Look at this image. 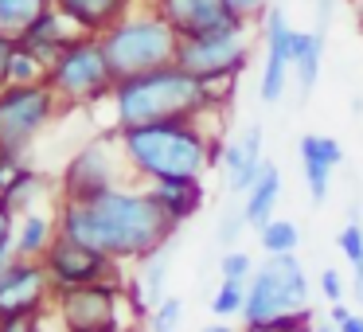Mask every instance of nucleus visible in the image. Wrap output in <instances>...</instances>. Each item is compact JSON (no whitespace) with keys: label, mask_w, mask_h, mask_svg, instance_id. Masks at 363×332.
Listing matches in <instances>:
<instances>
[{"label":"nucleus","mask_w":363,"mask_h":332,"mask_svg":"<svg viewBox=\"0 0 363 332\" xmlns=\"http://www.w3.org/2000/svg\"><path fill=\"white\" fill-rule=\"evenodd\" d=\"M67 238L118 258H145L168 238H176V223L152 199L149 188H110L94 199H71L59 219Z\"/></svg>","instance_id":"obj_1"},{"label":"nucleus","mask_w":363,"mask_h":332,"mask_svg":"<svg viewBox=\"0 0 363 332\" xmlns=\"http://www.w3.org/2000/svg\"><path fill=\"white\" fill-rule=\"evenodd\" d=\"M230 98V82H199L184 67H160L149 74H133L113 87L118 126H157V121H196L211 110H223Z\"/></svg>","instance_id":"obj_2"},{"label":"nucleus","mask_w":363,"mask_h":332,"mask_svg":"<svg viewBox=\"0 0 363 332\" xmlns=\"http://www.w3.org/2000/svg\"><path fill=\"white\" fill-rule=\"evenodd\" d=\"M121 153L145 180H199L223 160V141L196 121H157L121 129Z\"/></svg>","instance_id":"obj_3"},{"label":"nucleus","mask_w":363,"mask_h":332,"mask_svg":"<svg viewBox=\"0 0 363 332\" xmlns=\"http://www.w3.org/2000/svg\"><path fill=\"white\" fill-rule=\"evenodd\" d=\"M98 40H102V51L110 59V71L118 82L133 79V74L160 71V67H172L176 51H180V32L157 9L152 12H125Z\"/></svg>","instance_id":"obj_4"},{"label":"nucleus","mask_w":363,"mask_h":332,"mask_svg":"<svg viewBox=\"0 0 363 332\" xmlns=\"http://www.w3.org/2000/svg\"><path fill=\"white\" fill-rule=\"evenodd\" d=\"M301 309H313V285H308L301 258L297 254L266 258L246 282V309H242L246 328L266 324L285 313H301Z\"/></svg>","instance_id":"obj_5"},{"label":"nucleus","mask_w":363,"mask_h":332,"mask_svg":"<svg viewBox=\"0 0 363 332\" xmlns=\"http://www.w3.org/2000/svg\"><path fill=\"white\" fill-rule=\"evenodd\" d=\"M254 28L258 24L230 20V24L211 28L203 35H188V40H180L176 67L196 74L199 82H235L246 71V63H250Z\"/></svg>","instance_id":"obj_6"},{"label":"nucleus","mask_w":363,"mask_h":332,"mask_svg":"<svg viewBox=\"0 0 363 332\" xmlns=\"http://www.w3.org/2000/svg\"><path fill=\"white\" fill-rule=\"evenodd\" d=\"M48 79H51L48 87L55 90V94H63L67 102H94V98H102V94H113V87H118L98 35H79V40L51 63Z\"/></svg>","instance_id":"obj_7"},{"label":"nucleus","mask_w":363,"mask_h":332,"mask_svg":"<svg viewBox=\"0 0 363 332\" xmlns=\"http://www.w3.org/2000/svg\"><path fill=\"white\" fill-rule=\"evenodd\" d=\"M55 110V90L35 82V87H9L0 94V145L20 153Z\"/></svg>","instance_id":"obj_8"},{"label":"nucleus","mask_w":363,"mask_h":332,"mask_svg":"<svg viewBox=\"0 0 363 332\" xmlns=\"http://www.w3.org/2000/svg\"><path fill=\"white\" fill-rule=\"evenodd\" d=\"M262 43H266V63H262V79H258V98L266 106H277L289 90L293 48H297V28L285 20V12L277 4L262 20Z\"/></svg>","instance_id":"obj_9"},{"label":"nucleus","mask_w":363,"mask_h":332,"mask_svg":"<svg viewBox=\"0 0 363 332\" xmlns=\"http://www.w3.org/2000/svg\"><path fill=\"white\" fill-rule=\"evenodd\" d=\"M118 301H121V293L113 282L74 285V289H63L59 313H63L67 332H121Z\"/></svg>","instance_id":"obj_10"},{"label":"nucleus","mask_w":363,"mask_h":332,"mask_svg":"<svg viewBox=\"0 0 363 332\" xmlns=\"http://www.w3.org/2000/svg\"><path fill=\"white\" fill-rule=\"evenodd\" d=\"M110 254L82 246L74 238L59 235L48 246V274L51 282H59V289H74V285H94V282H110Z\"/></svg>","instance_id":"obj_11"},{"label":"nucleus","mask_w":363,"mask_h":332,"mask_svg":"<svg viewBox=\"0 0 363 332\" xmlns=\"http://www.w3.org/2000/svg\"><path fill=\"white\" fill-rule=\"evenodd\" d=\"M262 141H266V129H262V121H254V126H246L235 141L223 145L219 168H223V184H227L230 196H246V192L258 184L262 168H266Z\"/></svg>","instance_id":"obj_12"},{"label":"nucleus","mask_w":363,"mask_h":332,"mask_svg":"<svg viewBox=\"0 0 363 332\" xmlns=\"http://www.w3.org/2000/svg\"><path fill=\"white\" fill-rule=\"evenodd\" d=\"M110 188H118L113 149L106 141H90L86 149H79L74 160L67 165V196L71 199H94Z\"/></svg>","instance_id":"obj_13"},{"label":"nucleus","mask_w":363,"mask_h":332,"mask_svg":"<svg viewBox=\"0 0 363 332\" xmlns=\"http://www.w3.org/2000/svg\"><path fill=\"white\" fill-rule=\"evenodd\" d=\"M48 266L20 258L12 262V270L0 277V321L9 316H32L43 305V289H48Z\"/></svg>","instance_id":"obj_14"},{"label":"nucleus","mask_w":363,"mask_h":332,"mask_svg":"<svg viewBox=\"0 0 363 332\" xmlns=\"http://www.w3.org/2000/svg\"><path fill=\"white\" fill-rule=\"evenodd\" d=\"M152 9L180 32V40L203 35L211 28H223L235 20L227 9V0H152Z\"/></svg>","instance_id":"obj_15"},{"label":"nucleus","mask_w":363,"mask_h":332,"mask_svg":"<svg viewBox=\"0 0 363 332\" xmlns=\"http://www.w3.org/2000/svg\"><path fill=\"white\" fill-rule=\"evenodd\" d=\"M55 4L82 35H102L125 16L133 0H55Z\"/></svg>","instance_id":"obj_16"},{"label":"nucleus","mask_w":363,"mask_h":332,"mask_svg":"<svg viewBox=\"0 0 363 332\" xmlns=\"http://www.w3.org/2000/svg\"><path fill=\"white\" fill-rule=\"evenodd\" d=\"M149 192H152V199L168 211V219H172L176 227L188 223L191 215L203 207V184L199 180H152Z\"/></svg>","instance_id":"obj_17"},{"label":"nucleus","mask_w":363,"mask_h":332,"mask_svg":"<svg viewBox=\"0 0 363 332\" xmlns=\"http://www.w3.org/2000/svg\"><path fill=\"white\" fill-rule=\"evenodd\" d=\"M277 199H281V168H277L274 160H266V168H262L258 184H254V188L242 196L246 223H250L254 231L266 227V223L274 219V211H277Z\"/></svg>","instance_id":"obj_18"},{"label":"nucleus","mask_w":363,"mask_h":332,"mask_svg":"<svg viewBox=\"0 0 363 332\" xmlns=\"http://www.w3.org/2000/svg\"><path fill=\"white\" fill-rule=\"evenodd\" d=\"M320 59H324V35L320 32H297L293 48V79H297V98H308L320 82Z\"/></svg>","instance_id":"obj_19"},{"label":"nucleus","mask_w":363,"mask_h":332,"mask_svg":"<svg viewBox=\"0 0 363 332\" xmlns=\"http://www.w3.org/2000/svg\"><path fill=\"white\" fill-rule=\"evenodd\" d=\"M172 250H176V238H168L164 246H157L152 254H145V266H141V277H137V289H141V301L145 305H160L164 301V282H168V262H172Z\"/></svg>","instance_id":"obj_20"},{"label":"nucleus","mask_w":363,"mask_h":332,"mask_svg":"<svg viewBox=\"0 0 363 332\" xmlns=\"http://www.w3.org/2000/svg\"><path fill=\"white\" fill-rule=\"evenodd\" d=\"M51 0H0V32L4 35H24L35 20L48 12Z\"/></svg>","instance_id":"obj_21"},{"label":"nucleus","mask_w":363,"mask_h":332,"mask_svg":"<svg viewBox=\"0 0 363 332\" xmlns=\"http://www.w3.org/2000/svg\"><path fill=\"white\" fill-rule=\"evenodd\" d=\"M258 246L266 250V258H277V254H297L301 246V227L293 219H269L266 227H258Z\"/></svg>","instance_id":"obj_22"},{"label":"nucleus","mask_w":363,"mask_h":332,"mask_svg":"<svg viewBox=\"0 0 363 332\" xmlns=\"http://www.w3.org/2000/svg\"><path fill=\"white\" fill-rule=\"evenodd\" d=\"M16 246V258H35V254H48L51 246V219L48 215H24V227L12 238Z\"/></svg>","instance_id":"obj_23"},{"label":"nucleus","mask_w":363,"mask_h":332,"mask_svg":"<svg viewBox=\"0 0 363 332\" xmlns=\"http://www.w3.org/2000/svg\"><path fill=\"white\" fill-rule=\"evenodd\" d=\"M48 74H51V63L40 59L32 48L20 43V48L12 51V63H9V82L12 87H35V82H43Z\"/></svg>","instance_id":"obj_24"},{"label":"nucleus","mask_w":363,"mask_h":332,"mask_svg":"<svg viewBox=\"0 0 363 332\" xmlns=\"http://www.w3.org/2000/svg\"><path fill=\"white\" fill-rule=\"evenodd\" d=\"M297 153H301V160H305V157H313V160H324V165H332V168H340V165H344V145H340L336 137L305 133V137L297 141Z\"/></svg>","instance_id":"obj_25"},{"label":"nucleus","mask_w":363,"mask_h":332,"mask_svg":"<svg viewBox=\"0 0 363 332\" xmlns=\"http://www.w3.org/2000/svg\"><path fill=\"white\" fill-rule=\"evenodd\" d=\"M242 309H246V285L219 282V289H215V297H211V313L219 316V321H230V316H242Z\"/></svg>","instance_id":"obj_26"},{"label":"nucleus","mask_w":363,"mask_h":332,"mask_svg":"<svg viewBox=\"0 0 363 332\" xmlns=\"http://www.w3.org/2000/svg\"><path fill=\"white\" fill-rule=\"evenodd\" d=\"M301 168H305V188H308V199H313V204L320 207L324 199H328V192H332V172H336V168L324 165V160H313V157L301 160Z\"/></svg>","instance_id":"obj_27"},{"label":"nucleus","mask_w":363,"mask_h":332,"mask_svg":"<svg viewBox=\"0 0 363 332\" xmlns=\"http://www.w3.org/2000/svg\"><path fill=\"white\" fill-rule=\"evenodd\" d=\"M254 258L246 250H238V246H230V250H223V258H219V277L223 282H238V285H246L254 277Z\"/></svg>","instance_id":"obj_28"},{"label":"nucleus","mask_w":363,"mask_h":332,"mask_svg":"<svg viewBox=\"0 0 363 332\" xmlns=\"http://www.w3.org/2000/svg\"><path fill=\"white\" fill-rule=\"evenodd\" d=\"M242 231H250V223H246V211H242V207H227V211L219 215V223H215V238H219L223 250L238 246Z\"/></svg>","instance_id":"obj_29"},{"label":"nucleus","mask_w":363,"mask_h":332,"mask_svg":"<svg viewBox=\"0 0 363 332\" xmlns=\"http://www.w3.org/2000/svg\"><path fill=\"white\" fill-rule=\"evenodd\" d=\"M336 246H340V254L352 262V270H363V223L355 219V215L347 219V227L336 235Z\"/></svg>","instance_id":"obj_30"},{"label":"nucleus","mask_w":363,"mask_h":332,"mask_svg":"<svg viewBox=\"0 0 363 332\" xmlns=\"http://www.w3.org/2000/svg\"><path fill=\"white\" fill-rule=\"evenodd\" d=\"M180 321H184V301L180 297H164L160 305H152V313H149L152 332H176Z\"/></svg>","instance_id":"obj_31"},{"label":"nucleus","mask_w":363,"mask_h":332,"mask_svg":"<svg viewBox=\"0 0 363 332\" xmlns=\"http://www.w3.org/2000/svg\"><path fill=\"white\" fill-rule=\"evenodd\" d=\"M227 9L235 20H246V24H258L266 20V12L274 9V0H227Z\"/></svg>","instance_id":"obj_32"},{"label":"nucleus","mask_w":363,"mask_h":332,"mask_svg":"<svg viewBox=\"0 0 363 332\" xmlns=\"http://www.w3.org/2000/svg\"><path fill=\"white\" fill-rule=\"evenodd\" d=\"M20 153H12V149H4V145H0V199L9 196L12 192V184L20 180V176H24V168H20Z\"/></svg>","instance_id":"obj_33"},{"label":"nucleus","mask_w":363,"mask_h":332,"mask_svg":"<svg viewBox=\"0 0 363 332\" xmlns=\"http://www.w3.org/2000/svg\"><path fill=\"white\" fill-rule=\"evenodd\" d=\"M320 293H324V301H344L347 297V282H344V274H340L336 266H324L320 270Z\"/></svg>","instance_id":"obj_34"},{"label":"nucleus","mask_w":363,"mask_h":332,"mask_svg":"<svg viewBox=\"0 0 363 332\" xmlns=\"http://www.w3.org/2000/svg\"><path fill=\"white\" fill-rule=\"evenodd\" d=\"M12 40L4 32H0V87H4V82H9V63H12Z\"/></svg>","instance_id":"obj_35"},{"label":"nucleus","mask_w":363,"mask_h":332,"mask_svg":"<svg viewBox=\"0 0 363 332\" xmlns=\"http://www.w3.org/2000/svg\"><path fill=\"white\" fill-rule=\"evenodd\" d=\"M12 243V207L0 199V246Z\"/></svg>","instance_id":"obj_36"},{"label":"nucleus","mask_w":363,"mask_h":332,"mask_svg":"<svg viewBox=\"0 0 363 332\" xmlns=\"http://www.w3.org/2000/svg\"><path fill=\"white\" fill-rule=\"evenodd\" d=\"M0 332H35V324H32V316H9L0 324Z\"/></svg>","instance_id":"obj_37"},{"label":"nucleus","mask_w":363,"mask_h":332,"mask_svg":"<svg viewBox=\"0 0 363 332\" xmlns=\"http://www.w3.org/2000/svg\"><path fill=\"white\" fill-rule=\"evenodd\" d=\"M347 316H352V309H347L344 301H332V309H328V321H332V324H344Z\"/></svg>","instance_id":"obj_38"},{"label":"nucleus","mask_w":363,"mask_h":332,"mask_svg":"<svg viewBox=\"0 0 363 332\" xmlns=\"http://www.w3.org/2000/svg\"><path fill=\"white\" fill-rule=\"evenodd\" d=\"M12 250H16L12 243H4V246H0V277H4V274L12 270Z\"/></svg>","instance_id":"obj_39"},{"label":"nucleus","mask_w":363,"mask_h":332,"mask_svg":"<svg viewBox=\"0 0 363 332\" xmlns=\"http://www.w3.org/2000/svg\"><path fill=\"white\" fill-rule=\"evenodd\" d=\"M340 332H363V313H352L344 324H336Z\"/></svg>","instance_id":"obj_40"},{"label":"nucleus","mask_w":363,"mask_h":332,"mask_svg":"<svg viewBox=\"0 0 363 332\" xmlns=\"http://www.w3.org/2000/svg\"><path fill=\"white\" fill-rule=\"evenodd\" d=\"M308 332H340L336 324L328 321V316H324V321H316V324H308Z\"/></svg>","instance_id":"obj_41"},{"label":"nucleus","mask_w":363,"mask_h":332,"mask_svg":"<svg viewBox=\"0 0 363 332\" xmlns=\"http://www.w3.org/2000/svg\"><path fill=\"white\" fill-rule=\"evenodd\" d=\"M199 332H235V328H230L227 321H219V324H207V328H199Z\"/></svg>","instance_id":"obj_42"},{"label":"nucleus","mask_w":363,"mask_h":332,"mask_svg":"<svg viewBox=\"0 0 363 332\" xmlns=\"http://www.w3.org/2000/svg\"><path fill=\"white\" fill-rule=\"evenodd\" d=\"M35 332H40V328H35Z\"/></svg>","instance_id":"obj_43"}]
</instances>
